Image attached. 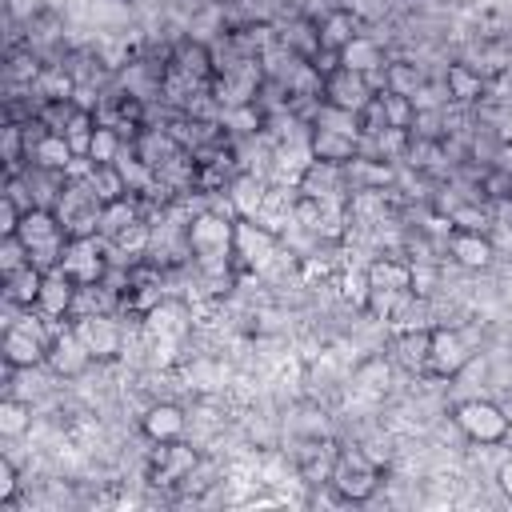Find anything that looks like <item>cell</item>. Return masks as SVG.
I'll return each mask as SVG.
<instances>
[{
	"label": "cell",
	"instance_id": "obj_1",
	"mask_svg": "<svg viewBox=\"0 0 512 512\" xmlns=\"http://www.w3.org/2000/svg\"><path fill=\"white\" fill-rule=\"evenodd\" d=\"M452 428L480 448H500L512 440V412L492 396H464L448 408Z\"/></svg>",
	"mask_w": 512,
	"mask_h": 512
},
{
	"label": "cell",
	"instance_id": "obj_2",
	"mask_svg": "<svg viewBox=\"0 0 512 512\" xmlns=\"http://www.w3.org/2000/svg\"><path fill=\"white\" fill-rule=\"evenodd\" d=\"M384 484V468L360 448H336V460H332V472H328V488L344 500V504H368Z\"/></svg>",
	"mask_w": 512,
	"mask_h": 512
},
{
	"label": "cell",
	"instance_id": "obj_3",
	"mask_svg": "<svg viewBox=\"0 0 512 512\" xmlns=\"http://www.w3.org/2000/svg\"><path fill=\"white\" fill-rule=\"evenodd\" d=\"M16 240L24 244L28 264H36L40 272H48V268H60L68 232H64V224H60V216L52 208H28L24 220H20V228H16Z\"/></svg>",
	"mask_w": 512,
	"mask_h": 512
},
{
	"label": "cell",
	"instance_id": "obj_4",
	"mask_svg": "<svg viewBox=\"0 0 512 512\" xmlns=\"http://www.w3.org/2000/svg\"><path fill=\"white\" fill-rule=\"evenodd\" d=\"M52 212L60 216V224H64L68 236H92L96 224H100L104 200L88 184V176H68L64 188H60V196H56V204H52Z\"/></svg>",
	"mask_w": 512,
	"mask_h": 512
},
{
	"label": "cell",
	"instance_id": "obj_5",
	"mask_svg": "<svg viewBox=\"0 0 512 512\" xmlns=\"http://www.w3.org/2000/svg\"><path fill=\"white\" fill-rule=\"evenodd\" d=\"M476 360V348L456 324H428V376L456 380Z\"/></svg>",
	"mask_w": 512,
	"mask_h": 512
},
{
	"label": "cell",
	"instance_id": "obj_6",
	"mask_svg": "<svg viewBox=\"0 0 512 512\" xmlns=\"http://www.w3.org/2000/svg\"><path fill=\"white\" fill-rule=\"evenodd\" d=\"M284 256V236L260 220L236 216V272H268Z\"/></svg>",
	"mask_w": 512,
	"mask_h": 512
},
{
	"label": "cell",
	"instance_id": "obj_7",
	"mask_svg": "<svg viewBox=\"0 0 512 512\" xmlns=\"http://www.w3.org/2000/svg\"><path fill=\"white\" fill-rule=\"evenodd\" d=\"M72 328L96 364H112L128 352V332L120 324V312H84V316H72Z\"/></svg>",
	"mask_w": 512,
	"mask_h": 512
},
{
	"label": "cell",
	"instance_id": "obj_8",
	"mask_svg": "<svg viewBox=\"0 0 512 512\" xmlns=\"http://www.w3.org/2000/svg\"><path fill=\"white\" fill-rule=\"evenodd\" d=\"M60 268L80 284V288H92V284H104L108 272H112V252H108V240L104 236H68L64 244V256H60Z\"/></svg>",
	"mask_w": 512,
	"mask_h": 512
},
{
	"label": "cell",
	"instance_id": "obj_9",
	"mask_svg": "<svg viewBox=\"0 0 512 512\" xmlns=\"http://www.w3.org/2000/svg\"><path fill=\"white\" fill-rule=\"evenodd\" d=\"M192 324H196L192 300L188 296H168V292L140 316V332L148 340H172V344H184L192 336Z\"/></svg>",
	"mask_w": 512,
	"mask_h": 512
},
{
	"label": "cell",
	"instance_id": "obj_10",
	"mask_svg": "<svg viewBox=\"0 0 512 512\" xmlns=\"http://www.w3.org/2000/svg\"><path fill=\"white\" fill-rule=\"evenodd\" d=\"M200 460H204V456H200L192 444H184V440H176V444H156V456L148 460V480H152L156 488H184V480L196 472Z\"/></svg>",
	"mask_w": 512,
	"mask_h": 512
},
{
	"label": "cell",
	"instance_id": "obj_11",
	"mask_svg": "<svg viewBox=\"0 0 512 512\" xmlns=\"http://www.w3.org/2000/svg\"><path fill=\"white\" fill-rule=\"evenodd\" d=\"M92 364H96V360L88 356V348H84V340L76 336L72 320L60 324L56 336H52V344H48V364H44V368H48L56 380H80Z\"/></svg>",
	"mask_w": 512,
	"mask_h": 512
},
{
	"label": "cell",
	"instance_id": "obj_12",
	"mask_svg": "<svg viewBox=\"0 0 512 512\" xmlns=\"http://www.w3.org/2000/svg\"><path fill=\"white\" fill-rule=\"evenodd\" d=\"M444 252L452 256L456 268L464 272H488L496 264V240L492 232H472V228H452L444 236Z\"/></svg>",
	"mask_w": 512,
	"mask_h": 512
},
{
	"label": "cell",
	"instance_id": "obj_13",
	"mask_svg": "<svg viewBox=\"0 0 512 512\" xmlns=\"http://www.w3.org/2000/svg\"><path fill=\"white\" fill-rule=\"evenodd\" d=\"M140 432L152 444H176L188 436V408L176 400H152L140 412Z\"/></svg>",
	"mask_w": 512,
	"mask_h": 512
},
{
	"label": "cell",
	"instance_id": "obj_14",
	"mask_svg": "<svg viewBox=\"0 0 512 512\" xmlns=\"http://www.w3.org/2000/svg\"><path fill=\"white\" fill-rule=\"evenodd\" d=\"M372 96H376V84H372L368 76L352 72V68H340V64H336V68L324 76V100L336 104V108H344V112H356V116H360Z\"/></svg>",
	"mask_w": 512,
	"mask_h": 512
},
{
	"label": "cell",
	"instance_id": "obj_15",
	"mask_svg": "<svg viewBox=\"0 0 512 512\" xmlns=\"http://www.w3.org/2000/svg\"><path fill=\"white\" fill-rule=\"evenodd\" d=\"M76 296H80V284H76L64 268H48L44 280H40L36 312L48 316V320H56V324H64V320H72V312H76Z\"/></svg>",
	"mask_w": 512,
	"mask_h": 512
},
{
	"label": "cell",
	"instance_id": "obj_16",
	"mask_svg": "<svg viewBox=\"0 0 512 512\" xmlns=\"http://www.w3.org/2000/svg\"><path fill=\"white\" fill-rule=\"evenodd\" d=\"M336 64H340V68H352V72H360V76H368V80H376V76H384L388 56H384V44L360 28V32L336 52Z\"/></svg>",
	"mask_w": 512,
	"mask_h": 512
},
{
	"label": "cell",
	"instance_id": "obj_17",
	"mask_svg": "<svg viewBox=\"0 0 512 512\" xmlns=\"http://www.w3.org/2000/svg\"><path fill=\"white\" fill-rule=\"evenodd\" d=\"M268 184H272L268 176L240 168V172L228 180L224 196H228V204H232V212H236V216H244V220H256V216H260V204H264V196H268Z\"/></svg>",
	"mask_w": 512,
	"mask_h": 512
},
{
	"label": "cell",
	"instance_id": "obj_18",
	"mask_svg": "<svg viewBox=\"0 0 512 512\" xmlns=\"http://www.w3.org/2000/svg\"><path fill=\"white\" fill-rule=\"evenodd\" d=\"M308 148H312V160L348 168L364 152V140L344 136V132H328V128H308Z\"/></svg>",
	"mask_w": 512,
	"mask_h": 512
},
{
	"label": "cell",
	"instance_id": "obj_19",
	"mask_svg": "<svg viewBox=\"0 0 512 512\" xmlns=\"http://www.w3.org/2000/svg\"><path fill=\"white\" fill-rule=\"evenodd\" d=\"M364 272H368V288L412 292V260H408V256H396V252L372 256V260L364 264Z\"/></svg>",
	"mask_w": 512,
	"mask_h": 512
},
{
	"label": "cell",
	"instance_id": "obj_20",
	"mask_svg": "<svg viewBox=\"0 0 512 512\" xmlns=\"http://www.w3.org/2000/svg\"><path fill=\"white\" fill-rule=\"evenodd\" d=\"M316 32H320V52H340L356 32H360V20L348 4H332L320 20H316Z\"/></svg>",
	"mask_w": 512,
	"mask_h": 512
},
{
	"label": "cell",
	"instance_id": "obj_21",
	"mask_svg": "<svg viewBox=\"0 0 512 512\" xmlns=\"http://www.w3.org/2000/svg\"><path fill=\"white\" fill-rule=\"evenodd\" d=\"M440 84L448 92V104H456V108H468V104L484 100V76L472 64H448Z\"/></svg>",
	"mask_w": 512,
	"mask_h": 512
},
{
	"label": "cell",
	"instance_id": "obj_22",
	"mask_svg": "<svg viewBox=\"0 0 512 512\" xmlns=\"http://www.w3.org/2000/svg\"><path fill=\"white\" fill-rule=\"evenodd\" d=\"M128 144H132V136H124L116 124H104V120H96V128H92V140H88V152H84V160H88V164H116V160L128 152Z\"/></svg>",
	"mask_w": 512,
	"mask_h": 512
},
{
	"label": "cell",
	"instance_id": "obj_23",
	"mask_svg": "<svg viewBox=\"0 0 512 512\" xmlns=\"http://www.w3.org/2000/svg\"><path fill=\"white\" fill-rule=\"evenodd\" d=\"M392 352L396 364H404L408 372H428V328H396L392 336Z\"/></svg>",
	"mask_w": 512,
	"mask_h": 512
},
{
	"label": "cell",
	"instance_id": "obj_24",
	"mask_svg": "<svg viewBox=\"0 0 512 512\" xmlns=\"http://www.w3.org/2000/svg\"><path fill=\"white\" fill-rule=\"evenodd\" d=\"M40 280H44V272L36 264H24V268L8 272L4 276V304H12V308H36Z\"/></svg>",
	"mask_w": 512,
	"mask_h": 512
},
{
	"label": "cell",
	"instance_id": "obj_25",
	"mask_svg": "<svg viewBox=\"0 0 512 512\" xmlns=\"http://www.w3.org/2000/svg\"><path fill=\"white\" fill-rule=\"evenodd\" d=\"M32 416H36V412H32V400L4 392V400H0V436H4V440L28 436V432H32Z\"/></svg>",
	"mask_w": 512,
	"mask_h": 512
},
{
	"label": "cell",
	"instance_id": "obj_26",
	"mask_svg": "<svg viewBox=\"0 0 512 512\" xmlns=\"http://www.w3.org/2000/svg\"><path fill=\"white\" fill-rule=\"evenodd\" d=\"M424 84V72L408 60H388L384 68V92H400V96H416Z\"/></svg>",
	"mask_w": 512,
	"mask_h": 512
},
{
	"label": "cell",
	"instance_id": "obj_27",
	"mask_svg": "<svg viewBox=\"0 0 512 512\" xmlns=\"http://www.w3.org/2000/svg\"><path fill=\"white\" fill-rule=\"evenodd\" d=\"M448 220L452 228H472V232H492V212L480 208V200H464V204H452L448 208Z\"/></svg>",
	"mask_w": 512,
	"mask_h": 512
},
{
	"label": "cell",
	"instance_id": "obj_28",
	"mask_svg": "<svg viewBox=\"0 0 512 512\" xmlns=\"http://www.w3.org/2000/svg\"><path fill=\"white\" fill-rule=\"evenodd\" d=\"M380 104H384V120H388V128H412V120H416V104H412V96L380 92Z\"/></svg>",
	"mask_w": 512,
	"mask_h": 512
},
{
	"label": "cell",
	"instance_id": "obj_29",
	"mask_svg": "<svg viewBox=\"0 0 512 512\" xmlns=\"http://www.w3.org/2000/svg\"><path fill=\"white\" fill-rule=\"evenodd\" d=\"M16 496H20V468L12 456H0V504L12 508Z\"/></svg>",
	"mask_w": 512,
	"mask_h": 512
},
{
	"label": "cell",
	"instance_id": "obj_30",
	"mask_svg": "<svg viewBox=\"0 0 512 512\" xmlns=\"http://www.w3.org/2000/svg\"><path fill=\"white\" fill-rule=\"evenodd\" d=\"M24 264H28L24 244H20L16 236H0V276L16 272V268H24Z\"/></svg>",
	"mask_w": 512,
	"mask_h": 512
},
{
	"label": "cell",
	"instance_id": "obj_31",
	"mask_svg": "<svg viewBox=\"0 0 512 512\" xmlns=\"http://www.w3.org/2000/svg\"><path fill=\"white\" fill-rule=\"evenodd\" d=\"M496 488H500V496L512 504V460H504V464L496 468Z\"/></svg>",
	"mask_w": 512,
	"mask_h": 512
},
{
	"label": "cell",
	"instance_id": "obj_32",
	"mask_svg": "<svg viewBox=\"0 0 512 512\" xmlns=\"http://www.w3.org/2000/svg\"><path fill=\"white\" fill-rule=\"evenodd\" d=\"M32 4H44V8H52V4H60V0H32Z\"/></svg>",
	"mask_w": 512,
	"mask_h": 512
}]
</instances>
